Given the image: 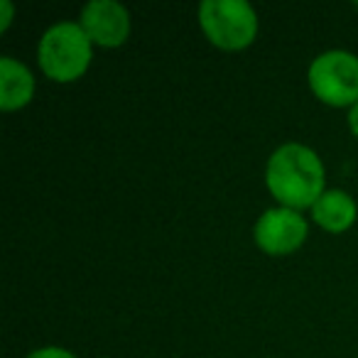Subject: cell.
Wrapping results in <instances>:
<instances>
[{"mask_svg": "<svg viewBox=\"0 0 358 358\" xmlns=\"http://www.w3.org/2000/svg\"><path fill=\"white\" fill-rule=\"evenodd\" d=\"M263 182L275 204L304 211V214L329 189L327 164L322 155L312 145L297 143V140L278 145L268 155Z\"/></svg>", "mask_w": 358, "mask_h": 358, "instance_id": "6da1fadb", "label": "cell"}, {"mask_svg": "<svg viewBox=\"0 0 358 358\" xmlns=\"http://www.w3.org/2000/svg\"><path fill=\"white\" fill-rule=\"evenodd\" d=\"M96 47L76 20H59L40 35L35 62L47 81L69 86L81 81L94 64Z\"/></svg>", "mask_w": 358, "mask_h": 358, "instance_id": "7a4b0ae2", "label": "cell"}, {"mask_svg": "<svg viewBox=\"0 0 358 358\" xmlns=\"http://www.w3.org/2000/svg\"><path fill=\"white\" fill-rule=\"evenodd\" d=\"M196 22L204 40L219 52H243L260 35L258 10L248 0H204L196 8Z\"/></svg>", "mask_w": 358, "mask_h": 358, "instance_id": "3957f363", "label": "cell"}, {"mask_svg": "<svg viewBox=\"0 0 358 358\" xmlns=\"http://www.w3.org/2000/svg\"><path fill=\"white\" fill-rule=\"evenodd\" d=\"M307 89L322 106L348 110L358 101V55L324 50L307 66Z\"/></svg>", "mask_w": 358, "mask_h": 358, "instance_id": "277c9868", "label": "cell"}, {"mask_svg": "<svg viewBox=\"0 0 358 358\" xmlns=\"http://www.w3.org/2000/svg\"><path fill=\"white\" fill-rule=\"evenodd\" d=\"M312 221L304 211L273 204L255 219L253 243L268 258H287L307 243Z\"/></svg>", "mask_w": 358, "mask_h": 358, "instance_id": "5b68a950", "label": "cell"}, {"mask_svg": "<svg viewBox=\"0 0 358 358\" xmlns=\"http://www.w3.org/2000/svg\"><path fill=\"white\" fill-rule=\"evenodd\" d=\"M76 22L96 50H120L133 35V15L118 0H89Z\"/></svg>", "mask_w": 358, "mask_h": 358, "instance_id": "8992f818", "label": "cell"}, {"mask_svg": "<svg viewBox=\"0 0 358 358\" xmlns=\"http://www.w3.org/2000/svg\"><path fill=\"white\" fill-rule=\"evenodd\" d=\"M312 226L329 236H341L351 231L358 221V201L351 192L341 189V187H329L314 206L307 211Z\"/></svg>", "mask_w": 358, "mask_h": 358, "instance_id": "52a82bcc", "label": "cell"}, {"mask_svg": "<svg viewBox=\"0 0 358 358\" xmlns=\"http://www.w3.org/2000/svg\"><path fill=\"white\" fill-rule=\"evenodd\" d=\"M37 76L22 59L10 55L0 57V108L3 113L25 110L35 101Z\"/></svg>", "mask_w": 358, "mask_h": 358, "instance_id": "ba28073f", "label": "cell"}, {"mask_svg": "<svg viewBox=\"0 0 358 358\" xmlns=\"http://www.w3.org/2000/svg\"><path fill=\"white\" fill-rule=\"evenodd\" d=\"M25 358H79L71 348L66 346H57V343H47V346L32 348Z\"/></svg>", "mask_w": 358, "mask_h": 358, "instance_id": "9c48e42d", "label": "cell"}, {"mask_svg": "<svg viewBox=\"0 0 358 358\" xmlns=\"http://www.w3.org/2000/svg\"><path fill=\"white\" fill-rule=\"evenodd\" d=\"M15 20V6L10 0H0V32H8Z\"/></svg>", "mask_w": 358, "mask_h": 358, "instance_id": "30bf717a", "label": "cell"}, {"mask_svg": "<svg viewBox=\"0 0 358 358\" xmlns=\"http://www.w3.org/2000/svg\"><path fill=\"white\" fill-rule=\"evenodd\" d=\"M346 128H348V133L358 140V101L346 110Z\"/></svg>", "mask_w": 358, "mask_h": 358, "instance_id": "8fae6325", "label": "cell"}, {"mask_svg": "<svg viewBox=\"0 0 358 358\" xmlns=\"http://www.w3.org/2000/svg\"><path fill=\"white\" fill-rule=\"evenodd\" d=\"M356 8H358V3H356Z\"/></svg>", "mask_w": 358, "mask_h": 358, "instance_id": "7c38bea8", "label": "cell"}]
</instances>
